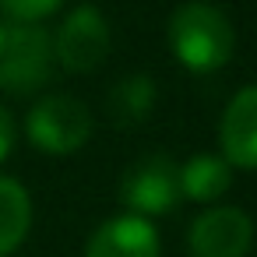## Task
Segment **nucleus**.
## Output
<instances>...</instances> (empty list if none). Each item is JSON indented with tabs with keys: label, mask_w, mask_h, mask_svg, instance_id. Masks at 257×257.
Here are the masks:
<instances>
[{
	"label": "nucleus",
	"mask_w": 257,
	"mask_h": 257,
	"mask_svg": "<svg viewBox=\"0 0 257 257\" xmlns=\"http://www.w3.org/2000/svg\"><path fill=\"white\" fill-rule=\"evenodd\" d=\"M218 141H222V159L232 169L257 173V85H246L229 99L222 113Z\"/></svg>",
	"instance_id": "6e6552de"
},
{
	"label": "nucleus",
	"mask_w": 257,
	"mask_h": 257,
	"mask_svg": "<svg viewBox=\"0 0 257 257\" xmlns=\"http://www.w3.org/2000/svg\"><path fill=\"white\" fill-rule=\"evenodd\" d=\"M92 131H95V120H92L88 106L74 95H43L25 116L29 141L46 155L81 152L88 145Z\"/></svg>",
	"instance_id": "7ed1b4c3"
},
{
	"label": "nucleus",
	"mask_w": 257,
	"mask_h": 257,
	"mask_svg": "<svg viewBox=\"0 0 257 257\" xmlns=\"http://www.w3.org/2000/svg\"><path fill=\"white\" fill-rule=\"evenodd\" d=\"M166 39L173 57L190 74H215L229 64L236 50V29L229 15L208 0H187L169 15Z\"/></svg>",
	"instance_id": "f257e3e1"
},
{
	"label": "nucleus",
	"mask_w": 257,
	"mask_h": 257,
	"mask_svg": "<svg viewBox=\"0 0 257 257\" xmlns=\"http://www.w3.org/2000/svg\"><path fill=\"white\" fill-rule=\"evenodd\" d=\"M15 138H18V127H15L11 113L0 106V162H4V159L15 152Z\"/></svg>",
	"instance_id": "ddd939ff"
},
{
	"label": "nucleus",
	"mask_w": 257,
	"mask_h": 257,
	"mask_svg": "<svg viewBox=\"0 0 257 257\" xmlns=\"http://www.w3.org/2000/svg\"><path fill=\"white\" fill-rule=\"evenodd\" d=\"M53 39L39 22H8L0 46V88L29 95L50 85L53 78Z\"/></svg>",
	"instance_id": "f03ea898"
},
{
	"label": "nucleus",
	"mask_w": 257,
	"mask_h": 257,
	"mask_svg": "<svg viewBox=\"0 0 257 257\" xmlns=\"http://www.w3.org/2000/svg\"><path fill=\"white\" fill-rule=\"evenodd\" d=\"M155 102H159L155 81H152L148 74H127V78H120V81L109 88V95H106V113H109V120H113L116 127H138V123H145V120L152 116Z\"/></svg>",
	"instance_id": "9d476101"
},
{
	"label": "nucleus",
	"mask_w": 257,
	"mask_h": 257,
	"mask_svg": "<svg viewBox=\"0 0 257 257\" xmlns=\"http://www.w3.org/2000/svg\"><path fill=\"white\" fill-rule=\"evenodd\" d=\"M60 8V0H0V11L11 22H43Z\"/></svg>",
	"instance_id": "f8f14e48"
},
{
	"label": "nucleus",
	"mask_w": 257,
	"mask_h": 257,
	"mask_svg": "<svg viewBox=\"0 0 257 257\" xmlns=\"http://www.w3.org/2000/svg\"><path fill=\"white\" fill-rule=\"evenodd\" d=\"M232 187V166L222 155H190L180 166V194L197 204H211L225 197Z\"/></svg>",
	"instance_id": "1a4fd4ad"
},
{
	"label": "nucleus",
	"mask_w": 257,
	"mask_h": 257,
	"mask_svg": "<svg viewBox=\"0 0 257 257\" xmlns=\"http://www.w3.org/2000/svg\"><path fill=\"white\" fill-rule=\"evenodd\" d=\"M253 246V218L236 204L204 208L187 232L190 257H246Z\"/></svg>",
	"instance_id": "423d86ee"
},
{
	"label": "nucleus",
	"mask_w": 257,
	"mask_h": 257,
	"mask_svg": "<svg viewBox=\"0 0 257 257\" xmlns=\"http://www.w3.org/2000/svg\"><path fill=\"white\" fill-rule=\"evenodd\" d=\"M50 39H53V60L71 74H88L102 67V60L113 50L109 22L95 4H78Z\"/></svg>",
	"instance_id": "20e7f679"
},
{
	"label": "nucleus",
	"mask_w": 257,
	"mask_h": 257,
	"mask_svg": "<svg viewBox=\"0 0 257 257\" xmlns=\"http://www.w3.org/2000/svg\"><path fill=\"white\" fill-rule=\"evenodd\" d=\"M162 239L152 218L141 215H113L106 218L85 243V257H159Z\"/></svg>",
	"instance_id": "0eeeda50"
},
{
	"label": "nucleus",
	"mask_w": 257,
	"mask_h": 257,
	"mask_svg": "<svg viewBox=\"0 0 257 257\" xmlns=\"http://www.w3.org/2000/svg\"><path fill=\"white\" fill-rule=\"evenodd\" d=\"M29 229H32V197H29V190L11 176H0V257L15 253L25 243Z\"/></svg>",
	"instance_id": "9b49d317"
},
{
	"label": "nucleus",
	"mask_w": 257,
	"mask_h": 257,
	"mask_svg": "<svg viewBox=\"0 0 257 257\" xmlns=\"http://www.w3.org/2000/svg\"><path fill=\"white\" fill-rule=\"evenodd\" d=\"M120 201H123V208L131 215H141V218L169 215L183 201V194H180V166L169 155L138 159L120 180Z\"/></svg>",
	"instance_id": "39448f33"
},
{
	"label": "nucleus",
	"mask_w": 257,
	"mask_h": 257,
	"mask_svg": "<svg viewBox=\"0 0 257 257\" xmlns=\"http://www.w3.org/2000/svg\"><path fill=\"white\" fill-rule=\"evenodd\" d=\"M4 36H8V22H0V46H4Z\"/></svg>",
	"instance_id": "4468645a"
}]
</instances>
